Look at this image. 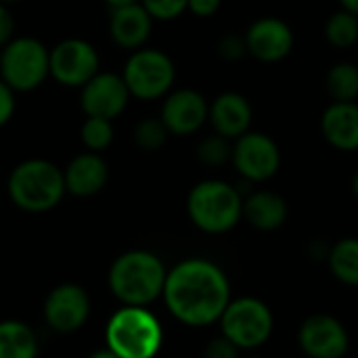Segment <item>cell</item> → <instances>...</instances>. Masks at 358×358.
<instances>
[{
  "instance_id": "obj_28",
  "label": "cell",
  "mask_w": 358,
  "mask_h": 358,
  "mask_svg": "<svg viewBox=\"0 0 358 358\" xmlns=\"http://www.w3.org/2000/svg\"><path fill=\"white\" fill-rule=\"evenodd\" d=\"M153 21H174L189 10V0H141Z\"/></svg>"
},
{
  "instance_id": "obj_43",
  "label": "cell",
  "mask_w": 358,
  "mask_h": 358,
  "mask_svg": "<svg viewBox=\"0 0 358 358\" xmlns=\"http://www.w3.org/2000/svg\"><path fill=\"white\" fill-rule=\"evenodd\" d=\"M344 358H346V357H344Z\"/></svg>"
},
{
  "instance_id": "obj_12",
  "label": "cell",
  "mask_w": 358,
  "mask_h": 358,
  "mask_svg": "<svg viewBox=\"0 0 358 358\" xmlns=\"http://www.w3.org/2000/svg\"><path fill=\"white\" fill-rule=\"evenodd\" d=\"M159 117L170 134L191 136L208 124L210 103L195 88H176L164 96Z\"/></svg>"
},
{
  "instance_id": "obj_35",
  "label": "cell",
  "mask_w": 358,
  "mask_h": 358,
  "mask_svg": "<svg viewBox=\"0 0 358 358\" xmlns=\"http://www.w3.org/2000/svg\"><path fill=\"white\" fill-rule=\"evenodd\" d=\"M88 358H120V357H117L115 352H111V350L105 346V348H101V350H94V352H92Z\"/></svg>"
},
{
  "instance_id": "obj_4",
  "label": "cell",
  "mask_w": 358,
  "mask_h": 358,
  "mask_svg": "<svg viewBox=\"0 0 358 358\" xmlns=\"http://www.w3.org/2000/svg\"><path fill=\"white\" fill-rule=\"evenodd\" d=\"M187 214L201 233L224 235L243 218V195L231 182L208 178L189 191Z\"/></svg>"
},
{
  "instance_id": "obj_8",
  "label": "cell",
  "mask_w": 358,
  "mask_h": 358,
  "mask_svg": "<svg viewBox=\"0 0 358 358\" xmlns=\"http://www.w3.org/2000/svg\"><path fill=\"white\" fill-rule=\"evenodd\" d=\"M220 334L241 352L264 346L275 329L273 310L258 298L243 296L231 300L220 317Z\"/></svg>"
},
{
  "instance_id": "obj_38",
  "label": "cell",
  "mask_w": 358,
  "mask_h": 358,
  "mask_svg": "<svg viewBox=\"0 0 358 358\" xmlns=\"http://www.w3.org/2000/svg\"><path fill=\"white\" fill-rule=\"evenodd\" d=\"M2 4H15V2H19V0H0Z\"/></svg>"
},
{
  "instance_id": "obj_5",
  "label": "cell",
  "mask_w": 358,
  "mask_h": 358,
  "mask_svg": "<svg viewBox=\"0 0 358 358\" xmlns=\"http://www.w3.org/2000/svg\"><path fill=\"white\" fill-rule=\"evenodd\" d=\"M105 344L120 358H155L164 344V329L147 306H122L107 321Z\"/></svg>"
},
{
  "instance_id": "obj_10",
  "label": "cell",
  "mask_w": 358,
  "mask_h": 358,
  "mask_svg": "<svg viewBox=\"0 0 358 358\" xmlns=\"http://www.w3.org/2000/svg\"><path fill=\"white\" fill-rule=\"evenodd\" d=\"M96 48L82 38H65L50 48V78L65 88H82L101 69Z\"/></svg>"
},
{
  "instance_id": "obj_16",
  "label": "cell",
  "mask_w": 358,
  "mask_h": 358,
  "mask_svg": "<svg viewBox=\"0 0 358 358\" xmlns=\"http://www.w3.org/2000/svg\"><path fill=\"white\" fill-rule=\"evenodd\" d=\"M153 17L141 2L113 6L109 15V36L124 50H138L153 31Z\"/></svg>"
},
{
  "instance_id": "obj_41",
  "label": "cell",
  "mask_w": 358,
  "mask_h": 358,
  "mask_svg": "<svg viewBox=\"0 0 358 358\" xmlns=\"http://www.w3.org/2000/svg\"><path fill=\"white\" fill-rule=\"evenodd\" d=\"M357 358H358V355H357Z\"/></svg>"
},
{
  "instance_id": "obj_15",
  "label": "cell",
  "mask_w": 358,
  "mask_h": 358,
  "mask_svg": "<svg viewBox=\"0 0 358 358\" xmlns=\"http://www.w3.org/2000/svg\"><path fill=\"white\" fill-rule=\"evenodd\" d=\"M248 55L260 63H279L287 59L296 44V34L281 17H260L245 29Z\"/></svg>"
},
{
  "instance_id": "obj_37",
  "label": "cell",
  "mask_w": 358,
  "mask_h": 358,
  "mask_svg": "<svg viewBox=\"0 0 358 358\" xmlns=\"http://www.w3.org/2000/svg\"><path fill=\"white\" fill-rule=\"evenodd\" d=\"M350 189H352V195H355V199L358 201V172L352 176V185H350Z\"/></svg>"
},
{
  "instance_id": "obj_25",
  "label": "cell",
  "mask_w": 358,
  "mask_h": 358,
  "mask_svg": "<svg viewBox=\"0 0 358 358\" xmlns=\"http://www.w3.org/2000/svg\"><path fill=\"white\" fill-rule=\"evenodd\" d=\"M113 122L103 117H86L80 128V141L86 151L101 153L113 143Z\"/></svg>"
},
{
  "instance_id": "obj_1",
  "label": "cell",
  "mask_w": 358,
  "mask_h": 358,
  "mask_svg": "<svg viewBox=\"0 0 358 358\" xmlns=\"http://www.w3.org/2000/svg\"><path fill=\"white\" fill-rule=\"evenodd\" d=\"M162 298L168 313L189 327L218 323L233 300L227 273L206 258H187L170 268Z\"/></svg>"
},
{
  "instance_id": "obj_42",
  "label": "cell",
  "mask_w": 358,
  "mask_h": 358,
  "mask_svg": "<svg viewBox=\"0 0 358 358\" xmlns=\"http://www.w3.org/2000/svg\"><path fill=\"white\" fill-rule=\"evenodd\" d=\"M0 50H2V48H0Z\"/></svg>"
},
{
  "instance_id": "obj_33",
  "label": "cell",
  "mask_w": 358,
  "mask_h": 358,
  "mask_svg": "<svg viewBox=\"0 0 358 358\" xmlns=\"http://www.w3.org/2000/svg\"><path fill=\"white\" fill-rule=\"evenodd\" d=\"M222 6V0H189V13H193L199 19L214 17Z\"/></svg>"
},
{
  "instance_id": "obj_6",
  "label": "cell",
  "mask_w": 358,
  "mask_h": 358,
  "mask_svg": "<svg viewBox=\"0 0 358 358\" xmlns=\"http://www.w3.org/2000/svg\"><path fill=\"white\" fill-rule=\"evenodd\" d=\"M50 78V50L31 36H15L0 50V80L15 92H31Z\"/></svg>"
},
{
  "instance_id": "obj_32",
  "label": "cell",
  "mask_w": 358,
  "mask_h": 358,
  "mask_svg": "<svg viewBox=\"0 0 358 358\" xmlns=\"http://www.w3.org/2000/svg\"><path fill=\"white\" fill-rule=\"evenodd\" d=\"M15 38V17L8 8V4L0 2V48L8 44Z\"/></svg>"
},
{
  "instance_id": "obj_7",
  "label": "cell",
  "mask_w": 358,
  "mask_h": 358,
  "mask_svg": "<svg viewBox=\"0 0 358 358\" xmlns=\"http://www.w3.org/2000/svg\"><path fill=\"white\" fill-rule=\"evenodd\" d=\"M122 78L132 99L157 101L172 92V86L176 82V65L168 52L143 46L130 52L124 63Z\"/></svg>"
},
{
  "instance_id": "obj_19",
  "label": "cell",
  "mask_w": 358,
  "mask_h": 358,
  "mask_svg": "<svg viewBox=\"0 0 358 358\" xmlns=\"http://www.w3.org/2000/svg\"><path fill=\"white\" fill-rule=\"evenodd\" d=\"M321 134L329 147L350 153L358 151V103H329L321 113Z\"/></svg>"
},
{
  "instance_id": "obj_13",
  "label": "cell",
  "mask_w": 358,
  "mask_h": 358,
  "mask_svg": "<svg viewBox=\"0 0 358 358\" xmlns=\"http://www.w3.org/2000/svg\"><path fill=\"white\" fill-rule=\"evenodd\" d=\"M90 315V298L78 283H61L44 300V321L57 334H76Z\"/></svg>"
},
{
  "instance_id": "obj_27",
  "label": "cell",
  "mask_w": 358,
  "mask_h": 358,
  "mask_svg": "<svg viewBox=\"0 0 358 358\" xmlns=\"http://www.w3.org/2000/svg\"><path fill=\"white\" fill-rule=\"evenodd\" d=\"M231 157H233V141H229L216 132L210 136H203L197 145V159L203 166L220 168V166L229 164Z\"/></svg>"
},
{
  "instance_id": "obj_30",
  "label": "cell",
  "mask_w": 358,
  "mask_h": 358,
  "mask_svg": "<svg viewBox=\"0 0 358 358\" xmlns=\"http://www.w3.org/2000/svg\"><path fill=\"white\" fill-rule=\"evenodd\" d=\"M239 352H241V350H239L231 340H227V338L220 334L218 338H214V340L208 342V346L203 348L201 358H239Z\"/></svg>"
},
{
  "instance_id": "obj_18",
  "label": "cell",
  "mask_w": 358,
  "mask_h": 358,
  "mask_svg": "<svg viewBox=\"0 0 358 358\" xmlns=\"http://www.w3.org/2000/svg\"><path fill=\"white\" fill-rule=\"evenodd\" d=\"M65 189L73 197H92L101 193L109 180V166L94 151H82L63 170Z\"/></svg>"
},
{
  "instance_id": "obj_26",
  "label": "cell",
  "mask_w": 358,
  "mask_h": 358,
  "mask_svg": "<svg viewBox=\"0 0 358 358\" xmlns=\"http://www.w3.org/2000/svg\"><path fill=\"white\" fill-rule=\"evenodd\" d=\"M170 132L166 128V124L162 122V117H143L141 122H136L134 130H132V138L134 145L143 151H159L166 141H168Z\"/></svg>"
},
{
  "instance_id": "obj_17",
  "label": "cell",
  "mask_w": 358,
  "mask_h": 358,
  "mask_svg": "<svg viewBox=\"0 0 358 358\" xmlns=\"http://www.w3.org/2000/svg\"><path fill=\"white\" fill-rule=\"evenodd\" d=\"M254 109L248 96L235 90L220 92L212 103H210V126L216 134L235 141L241 134H245L252 126Z\"/></svg>"
},
{
  "instance_id": "obj_24",
  "label": "cell",
  "mask_w": 358,
  "mask_h": 358,
  "mask_svg": "<svg viewBox=\"0 0 358 358\" xmlns=\"http://www.w3.org/2000/svg\"><path fill=\"white\" fill-rule=\"evenodd\" d=\"M323 34H325V40L334 48H340V50L352 48L358 42V17L340 8L329 15V19L325 21Z\"/></svg>"
},
{
  "instance_id": "obj_2",
  "label": "cell",
  "mask_w": 358,
  "mask_h": 358,
  "mask_svg": "<svg viewBox=\"0 0 358 358\" xmlns=\"http://www.w3.org/2000/svg\"><path fill=\"white\" fill-rule=\"evenodd\" d=\"M166 275L159 256L147 250H130L111 262L107 285L122 306H149L162 298Z\"/></svg>"
},
{
  "instance_id": "obj_3",
  "label": "cell",
  "mask_w": 358,
  "mask_h": 358,
  "mask_svg": "<svg viewBox=\"0 0 358 358\" xmlns=\"http://www.w3.org/2000/svg\"><path fill=\"white\" fill-rule=\"evenodd\" d=\"M6 193L10 201L29 214H44L55 210L67 189L63 170L42 157H31L13 168L6 180Z\"/></svg>"
},
{
  "instance_id": "obj_11",
  "label": "cell",
  "mask_w": 358,
  "mask_h": 358,
  "mask_svg": "<svg viewBox=\"0 0 358 358\" xmlns=\"http://www.w3.org/2000/svg\"><path fill=\"white\" fill-rule=\"evenodd\" d=\"M130 99L132 94L122 73L113 71H99L80 88V107L86 117H103L113 122L126 111Z\"/></svg>"
},
{
  "instance_id": "obj_36",
  "label": "cell",
  "mask_w": 358,
  "mask_h": 358,
  "mask_svg": "<svg viewBox=\"0 0 358 358\" xmlns=\"http://www.w3.org/2000/svg\"><path fill=\"white\" fill-rule=\"evenodd\" d=\"M103 2H107L111 8L113 6H122V4H132V2H141V0H103Z\"/></svg>"
},
{
  "instance_id": "obj_34",
  "label": "cell",
  "mask_w": 358,
  "mask_h": 358,
  "mask_svg": "<svg viewBox=\"0 0 358 358\" xmlns=\"http://www.w3.org/2000/svg\"><path fill=\"white\" fill-rule=\"evenodd\" d=\"M338 2H340V8H344V10L358 17V0H338Z\"/></svg>"
},
{
  "instance_id": "obj_22",
  "label": "cell",
  "mask_w": 358,
  "mask_h": 358,
  "mask_svg": "<svg viewBox=\"0 0 358 358\" xmlns=\"http://www.w3.org/2000/svg\"><path fill=\"white\" fill-rule=\"evenodd\" d=\"M327 266L340 283L358 287V237H344L336 241L329 248Z\"/></svg>"
},
{
  "instance_id": "obj_39",
  "label": "cell",
  "mask_w": 358,
  "mask_h": 358,
  "mask_svg": "<svg viewBox=\"0 0 358 358\" xmlns=\"http://www.w3.org/2000/svg\"><path fill=\"white\" fill-rule=\"evenodd\" d=\"M248 358H260V357H248Z\"/></svg>"
},
{
  "instance_id": "obj_31",
  "label": "cell",
  "mask_w": 358,
  "mask_h": 358,
  "mask_svg": "<svg viewBox=\"0 0 358 358\" xmlns=\"http://www.w3.org/2000/svg\"><path fill=\"white\" fill-rule=\"evenodd\" d=\"M15 94H17V92H15L8 84H4V82L0 80V128L6 126V124L10 122L13 113H15V107H17Z\"/></svg>"
},
{
  "instance_id": "obj_23",
  "label": "cell",
  "mask_w": 358,
  "mask_h": 358,
  "mask_svg": "<svg viewBox=\"0 0 358 358\" xmlns=\"http://www.w3.org/2000/svg\"><path fill=\"white\" fill-rule=\"evenodd\" d=\"M325 92L334 103L358 101V65L352 61H340L325 73Z\"/></svg>"
},
{
  "instance_id": "obj_21",
  "label": "cell",
  "mask_w": 358,
  "mask_h": 358,
  "mask_svg": "<svg viewBox=\"0 0 358 358\" xmlns=\"http://www.w3.org/2000/svg\"><path fill=\"white\" fill-rule=\"evenodd\" d=\"M38 338L34 329L21 321H0V358H36Z\"/></svg>"
},
{
  "instance_id": "obj_29",
  "label": "cell",
  "mask_w": 358,
  "mask_h": 358,
  "mask_svg": "<svg viewBox=\"0 0 358 358\" xmlns=\"http://www.w3.org/2000/svg\"><path fill=\"white\" fill-rule=\"evenodd\" d=\"M216 50H218V57L229 61V63H235L239 59H243L248 55V46H245V36L243 34H235V31H229L224 34L218 44H216Z\"/></svg>"
},
{
  "instance_id": "obj_20",
  "label": "cell",
  "mask_w": 358,
  "mask_h": 358,
  "mask_svg": "<svg viewBox=\"0 0 358 358\" xmlns=\"http://www.w3.org/2000/svg\"><path fill=\"white\" fill-rule=\"evenodd\" d=\"M287 201L275 191L258 189L243 197V220L260 233L279 231L287 222Z\"/></svg>"
},
{
  "instance_id": "obj_40",
  "label": "cell",
  "mask_w": 358,
  "mask_h": 358,
  "mask_svg": "<svg viewBox=\"0 0 358 358\" xmlns=\"http://www.w3.org/2000/svg\"><path fill=\"white\" fill-rule=\"evenodd\" d=\"M357 48H358V42H357Z\"/></svg>"
},
{
  "instance_id": "obj_14",
  "label": "cell",
  "mask_w": 358,
  "mask_h": 358,
  "mask_svg": "<svg viewBox=\"0 0 358 358\" xmlns=\"http://www.w3.org/2000/svg\"><path fill=\"white\" fill-rule=\"evenodd\" d=\"M298 344L308 358H344L350 348V336L336 317L310 315L300 325Z\"/></svg>"
},
{
  "instance_id": "obj_9",
  "label": "cell",
  "mask_w": 358,
  "mask_h": 358,
  "mask_svg": "<svg viewBox=\"0 0 358 358\" xmlns=\"http://www.w3.org/2000/svg\"><path fill=\"white\" fill-rule=\"evenodd\" d=\"M233 168L248 182H266L281 168V149L264 132L248 130L233 141Z\"/></svg>"
}]
</instances>
